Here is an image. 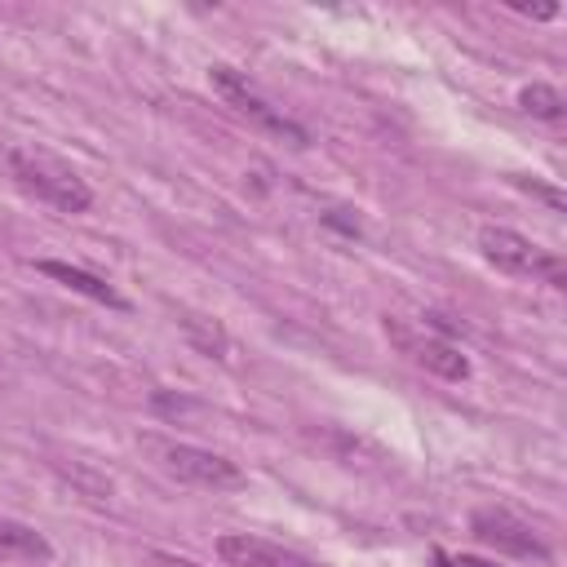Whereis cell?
Masks as SVG:
<instances>
[{
    "label": "cell",
    "mask_w": 567,
    "mask_h": 567,
    "mask_svg": "<svg viewBox=\"0 0 567 567\" xmlns=\"http://www.w3.org/2000/svg\"><path fill=\"white\" fill-rule=\"evenodd\" d=\"M0 164H4V173H9L27 195L44 199V204L58 208V213H84V208L93 204L89 182H84L66 159H58V155H49V151H40V146H4V151H0Z\"/></svg>",
    "instance_id": "obj_1"
},
{
    "label": "cell",
    "mask_w": 567,
    "mask_h": 567,
    "mask_svg": "<svg viewBox=\"0 0 567 567\" xmlns=\"http://www.w3.org/2000/svg\"><path fill=\"white\" fill-rule=\"evenodd\" d=\"M478 248L483 257L505 270V275H532V279H545L549 288H563L567 284V270H563V257L545 252L540 244H532L527 235L509 230V226H483L478 230Z\"/></svg>",
    "instance_id": "obj_3"
},
{
    "label": "cell",
    "mask_w": 567,
    "mask_h": 567,
    "mask_svg": "<svg viewBox=\"0 0 567 567\" xmlns=\"http://www.w3.org/2000/svg\"><path fill=\"white\" fill-rule=\"evenodd\" d=\"M452 567H492V563H483V558H470V554H461Z\"/></svg>",
    "instance_id": "obj_13"
},
{
    "label": "cell",
    "mask_w": 567,
    "mask_h": 567,
    "mask_svg": "<svg viewBox=\"0 0 567 567\" xmlns=\"http://www.w3.org/2000/svg\"><path fill=\"white\" fill-rule=\"evenodd\" d=\"M518 102H523V111H527V115L563 120V97H558L549 84H532V89H523V93H518Z\"/></svg>",
    "instance_id": "obj_11"
},
{
    "label": "cell",
    "mask_w": 567,
    "mask_h": 567,
    "mask_svg": "<svg viewBox=\"0 0 567 567\" xmlns=\"http://www.w3.org/2000/svg\"><path fill=\"white\" fill-rule=\"evenodd\" d=\"M142 452L151 456V465L177 483H195V487H244V470L235 461H226L221 452H208L199 443H182V439H164V434H142L137 439Z\"/></svg>",
    "instance_id": "obj_2"
},
{
    "label": "cell",
    "mask_w": 567,
    "mask_h": 567,
    "mask_svg": "<svg viewBox=\"0 0 567 567\" xmlns=\"http://www.w3.org/2000/svg\"><path fill=\"white\" fill-rule=\"evenodd\" d=\"M208 80L217 84V93H221L239 115H248V120H252V124H261L266 133H279V137H292L297 146H306V128H301V124H292L288 115H279V111H275V106H270V102H266V97H261V93H257L239 71H230V66H213V71H208Z\"/></svg>",
    "instance_id": "obj_5"
},
{
    "label": "cell",
    "mask_w": 567,
    "mask_h": 567,
    "mask_svg": "<svg viewBox=\"0 0 567 567\" xmlns=\"http://www.w3.org/2000/svg\"><path fill=\"white\" fill-rule=\"evenodd\" d=\"M35 270L49 275V279H58V284H66L71 292H80V297H89V301H97V306L128 310V301H124L106 279H97V275H89V270H80V266H66V261H35Z\"/></svg>",
    "instance_id": "obj_8"
},
{
    "label": "cell",
    "mask_w": 567,
    "mask_h": 567,
    "mask_svg": "<svg viewBox=\"0 0 567 567\" xmlns=\"http://www.w3.org/2000/svg\"><path fill=\"white\" fill-rule=\"evenodd\" d=\"M177 323H182V332L190 337V346H199L208 359H226V354H230V341H226V332H221V323H217V319L195 315V310H182V315H177Z\"/></svg>",
    "instance_id": "obj_10"
},
{
    "label": "cell",
    "mask_w": 567,
    "mask_h": 567,
    "mask_svg": "<svg viewBox=\"0 0 567 567\" xmlns=\"http://www.w3.org/2000/svg\"><path fill=\"white\" fill-rule=\"evenodd\" d=\"M385 337H390L416 368H425V372H434V377H443V381H465V377H470V359H465L452 341L430 337L425 328H408V323H399V319H385Z\"/></svg>",
    "instance_id": "obj_4"
},
{
    "label": "cell",
    "mask_w": 567,
    "mask_h": 567,
    "mask_svg": "<svg viewBox=\"0 0 567 567\" xmlns=\"http://www.w3.org/2000/svg\"><path fill=\"white\" fill-rule=\"evenodd\" d=\"M146 567H204L195 558H182V554H164V549H151L146 554Z\"/></svg>",
    "instance_id": "obj_12"
},
{
    "label": "cell",
    "mask_w": 567,
    "mask_h": 567,
    "mask_svg": "<svg viewBox=\"0 0 567 567\" xmlns=\"http://www.w3.org/2000/svg\"><path fill=\"white\" fill-rule=\"evenodd\" d=\"M0 558H22V563H49L53 558V545L44 532H35L31 523L22 518H9L0 514Z\"/></svg>",
    "instance_id": "obj_9"
},
{
    "label": "cell",
    "mask_w": 567,
    "mask_h": 567,
    "mask_svg": "<svg viewBox=\"0 0 567 567\" xmlns=\"http://www.w3.org/2000/svg\"><path fill=\"white\" fill-rule=\"evenodd\" d=\"M470 532L483 540V545H492V549H501V554H514V558H549V545L532 532V523H523L518 514H509V509H474L470 514Z\"/></svg>",
    "instance_id": "obj_6"
},
{
    "label": "cell",
    "mask_w": 567,
    "mask_h": 567,
    "mask_svg": "<svg viewBox=\"0 0 567 567\" xmlns=\"http://www.w3.org/2000/svg\"><path fill=\"white\" fill-rule=\"evenodd\" d=\"M217 554L226 567H323L288 545H275V540H261V536H248V532H226L217 540Z\"/></svg>",
    "instance_id": "obj_7"
}]
</instances>
